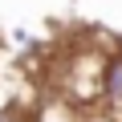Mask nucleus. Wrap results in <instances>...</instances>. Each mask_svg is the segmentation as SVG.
<instances>
[{
    "label": "nucleus",
    "instance_id": "obj_2",
    "mask_svg": "<svg viewBox=\"0 0 122 122\" xmlns=\"http://www.w3.org/2000/svg\"><path fill=\"white\" fill-rule=\"evenodd\" d=\"M0 122H29V114L16 102H0Z\"/></svg>",
    "mask_w": 122,
    "mask_h": 122
},
{
    "label": "nucleus",
    "instance_id": "obj_1",
    "mask_svg": "<svg viewBox=\"0 0 122 122\" xmlns=\"http://www.w3.org/2000/svg\"><path fill=\"white\" fill-rule=\"evenodd\" d=\"M98 102L106 106V114H114L122 122V45L106 53V65H102V90Z\"/></svg>",
    "mask_w": 122,
    "mask_h": 122
}]
</instances>
